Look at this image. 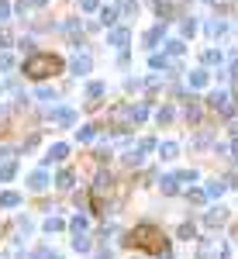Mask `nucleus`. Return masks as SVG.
I'll return each instance as SVG.
<instances>
[{"label": "nucleus", "instance_id": "15", "mask_svg": "<svg viewBox=\"0 0 238 259\" xmlns=\"http://www.w3.org/2000/svg\"><path fill=\"white\" fill-rule=\"evenodd\" d=\"M111 41H114V45H124V41H128V31H124V28H121V31H114V35H111Z\"/></svg>", "mask_w": 238, "mask_h": 259}, {"label": "nucleus", "instance_id": "5", "mask_svg": "<svg viewBox=\"0 0 238 259\" xmlns=\"http://www.w3.org/2000/svg\"><path fill=\"white\" fill-rule=\"evenodd\" d=\"M66 152H69V149L59 142V145H52V149H49V156H45V159H49V162H59V159H66Z\"/></svg>", "mask_w": 238, "mask_h": 259}, {"label": "nucleus", "instance_id": "23", "mask_svg": "<svg viewBox=\"0 0 238 259\" xmlns=\"http://www.w3.org/2000/svg\"><path fill=\"white\" fill-rule=\"evenodd\" d=\"M11 66H14V59H11V56H0V69H11Z\"/></svg>", "mask_w": 238, "mask_h": 259}, {"label": "nucleus", "instance_id": "6", "mask_svg": "<svg viewBox=\"0 0 238 259\" xmlns=\"http://www.w3.org/2000/svg\"><path fill=\"white\" fill-rule=\"evenodd\" d=\"M28 187H31V190H45V187H49V177H45V173H31Z\"/></svg>", "mask_w": 238, "mask_h": 259}, {"label": "nucleus", "instance_id": "8", "mask_svg": "<svg viewBox=\"0 0 238 259\" xmlns=\"http://www.w3.org/2000/svg\"><path fill=\"white\" fill-rule=\"evenodd\" d=\"M62 228H66V221H62V218H49V221H45V232H62Z\"/></svg>", "mask_w": 238, "mask_h": 259}, {"label": "nucleus", "instance_id": "19", "mask_svg": "<svg viewBox=\"0 0 238 259\" xmlns=\"http://www.w3.org/2000/svg\"><path fill=\"white\" fill-rule=\"evenodd\" d=\"M190 83H194V87H204V83H207V73H194Z\"/></svg>", "mask_w": 238, "mask_h": 259}, {"label": "nucleus", "instance_id": "4", "mask_svg": "<svg viewBox=\"0 0 238 259\" xmlns=\"http://www.w3.org/2000/svg\"><path fill=\"white\" fill-rule=\"evenodd\" d=\"M224 218H228V211H224V207H218V211H207V225H211V228H214V225H224Z\"/></svg>", "mask_w": 238, "mask_h": 259}, {"label": "nucleus", "instance_id": "18", "mask_svg": "<svg viewBox=\"0 0 238 259\" xmlns=\"http://www.w3.org/2000/svg\"><path fill=\"white\" fill-rule=\"evenodd\" d=\"M73 69H76V73H86V69H90V59H76V62H73Z\"/></svg>", "mask_w": 238, "mask_h": 259}, {"label": "nucleus", "instance_id": "21", "mask_svg": "<svg viewBox=\"0 0 238 259\" xmlns=\"http://www.w3.org/2000/svg\"><path fill=\"white\" fill-rule=\"evenodd\" d=\"M114 18H118V11H114V7H107V11H104V24H111Z\"/></svg>", "mask_w": 238, "mask_h": 259}, {"label": "nucleus", "instance_id": "14", "mask_svg": "<svg viewBox=\"0 0 238 259\" xmlns=\"http://www.w3.org/2000/svg\"><path fill=\"white\" fill-rule=\"evenodd\" d=\"M59 187H73V173H69V169H62V173H59Z\"/></svg>", "mask_w": 238, "mask_h": 259}, {"label": "nucleus", "instance_id": "11", "mask_svg": "<svg viewBox=\"0 0 238 259\" xmlns=\"http://www.w3.org/2000/svg\"><path fill=\"white\" fill-rule=\"evenodd\" d=\"M159 152H162V159H173V152H176V145H173V142H166V145H159Z\"/></svg>", "mask_w": 238, "mask_h": 259}, {"label": "nucleus", "instance_id": "20", "mask_svg": "<svg viewBox=\"0 0 238 259\" xmlns=\"http://www.w3.org/2000/svg\"><path fill=\"white\" fill-rule=\"evenodd\" d=\"M179 235H183V239H194L197 232H194V225H183V228H179Z\"/></svg>", "mask_w": 238, "mask_h": 259}, {"label": "nucleus", "instance_id": "13", "mask_svg": "<svg viewBox=\"0 0 238 259\" xmlns=\"http://www.w3.org/2000/svg\"><path fill=\"white\" fill-rule=\"evenodd\" d=\"M221 194H224V183H211L207 187V197H221Z\"/></svg>", "mask_w": 238, "mask_h": 259}, {"label": "nucleus", "instance_id": "17", "mask_svg": "<svg viewBox=\"0 0 238 259\" xmlns=\"http://www.w3.org/2000/svg\"><path fill=\"white\" fill-rule=\"evenodd\" d=\"M73 245H76L79 252H86V249H90V239H83V235H76V239H73Z\"/></svg>", "mask_w": 238, "mask_h": 259}, {"label": "nucleus", "instance_id": "2", "mask_svg": "<svg viewBox=\"0 0 238 259\" xmlns=\"http://www.w3.org/2000/svg\"><path fill=\"white\" fill-rule=\"evenodd\" d=\"M62 69V62L56 56H49V52H35V56H28L24 62V73L31 76V80H45V76H56Z\"/></svg>", "mask_w": 238, "mask_h": 259}, {"label": "nucleus", "instance_id": "16", "mask_svg": "<svg viewBox=\"0 0 238 259\" xmlns=\"http://www.w3.org/2000/svg\"><path fill=\"white\" fill-rule=\"evenodd\" d=\"M73 232L83 235V232H86V218H73Z\"/></svg>", "mask_w": 238, "mask_h": 259}, {"label": "nucleus", "instance_id": "10", "mask_svg": "<svg viewBox=\"0 0 238 259\" xmlns=\"http://www.w3.org/2000/svg\"><path fill=\"white\" fill-rule=\"evenodd\" d=\"M18 204V194H0V207H14Z\"/></svg>", "mask_w": 238, "mask_h": 259}, {"label": "nucleus", "instance_id": "25", "mask_svg": "<svg viewBox=\"0 0 238 259\" xmlns=\"http://www.w3.org/2000/svg\"><path fill=\"white\" fill-rule=\"evenodd\" d=\"M231 152H235V159H238V135H235V142H231Z\"/></svg>", "mask_w": 238, "mask_h": 259}, {"label": "nucleus", "instance_id": "1", "mask_svg": "<svg viewBox=\"0 0 238 259\" xmlns=\"http://www.w3.org/2000/svg\"><path fill=\"white\" fill-rule=\"evenodd\" d=\"M124 242L135 245V249H145V252H156V256L169 259V242H166V235L159 232L156 225H135Z\"/></svg>", "mask_w": 238, "mask_h": 259}, {"label": "nucleus", "instance_id": "3", "mask_svg": "<svg viewBox=\"0 0 238 259\" xmlns=\"http://www.w3.org/2000/svg\"><path fill=\"white\" fill-rule=\"evenodd\" d=\"M211 107H214V111H221V114H235V107L228 104V97H224V94H211Z\"/></svg>", "mask_w": 238, "mask_h": 259}, {"label": "nucleus", "instance_id": "24", "mask_svg": "<svg viewBox=\"0 0 238 259\" xmlns=\"http://www.w3.org/2000/svg\"><path fill=\"white\" fill-rule=\"evenodd\" d=\"M7 11H11V7H7V4H0V18H7Z\"/></svg>", "mask_w": 238, "mask_h": 259}, {"label": "nucleus", "instance_id": "22", "mask_svg": "<svg viewBox=\"0 0 238 259\" xmlns=\"http://www.w3.org/2000/svg\"><path fill=\"white\" fill-rule=\"evenodd\" d=\"M159 121H162V124H166V121H173V111H169V107H162V111H159Z\"/></svg>", "mask_w": 238, "mask_h": 259}, {"label": "nucleus", "instance_id": "7", "mask_svg": "<svg viewBox=\"0 0 238 259\" xmlns=\"http://www.w3.org/2000/svg\"><path fill=\"white\" fill-rule=\"evenodd\" d=\"M162 190H166V194H176L179 190V177H166L162 180Z\"/></svg>", "mask_w": 238, "mask_h": 259}, {"label": "nucleus", "instance_id": "9", "mask_svg": "<svg viewBox=\"0 0 238 259\" xmlns=\"http://www.w3.org/2000/svg\"><path fill=\"white\" fill-rule=\"evenodd\" d=\"M14 169H18L14 162H4V166H0V180H11V177H14Z\"/></svg>", "mask_w": 238, "mask_h": 259}, {"label": "nucleus", "instance_id": "12", "mask_svg": "<svg viewBox=\"0 0 238 259\" xmlns=\"http://www.w3.org/2000/svg\"><path fill=\"white\" fill-rule=\"evenodd\" d=\"M56 121L59 124H73V111H56Z\"/></svg>", "mask_w": 238, "mask_h": 259}]
</instances>
